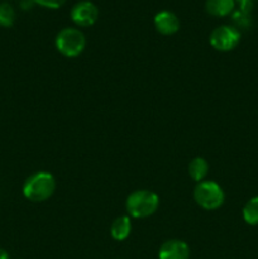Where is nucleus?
I'll list each match as a JSON object with an SVG mask.
<instances>
[{
	"mask_svg": "<svg viewBox=\"0 0 258 259\" xmlns=\"http://www.w3.org/2000/svg\"><path fill=\"white\" fill-rule=\"evenodd\" d=\"M56 190V180L48 172H35L25 180L23 195L32 202H43L50 199Z\"/></svg>",
	"mask_w": 258,
	"mask_h": 259,
	"instance_id": "f257e3e1",
	"label": "nucleus"
},
{
	"mask_svg": "<svg viewBox=\"0 0 258 259\" xmlns=\"http://www.w3.org/2000/svg\"><path fill=\"white\" fill-rule=\"evenodd\" d=\"M207 172H209V164H207L206 159L201 158V157H196V158H194L190 162L189 175L194 181H204Z\"/></svg>",
	"mask_w": 258,
	"mask_h": 259,
	"instance_id": "9b49d317",
	"label": "nucleus"
},
{
	"mask_svg": "<svg viewBox=\"0 0 258 259\" xmlns=\"http://www.w3.org/2000/svg\"><path fill=\"white\" fill-rule=\"evenodd\" d=\"M56 48L66 57H77L86 47V38L80 29L63 28L55 39Z\"/></svg>",
	"mask_w": 258,
	"mask_h": 259,
	"instance_id": "7ed1b4c3",
	"label": "nucleus"
},
{
	"mask_svg": "<svg viewBox=\"0 0 258 259\" xmlns=\"http://www.w3.org/2000/svg\"><path fill=\"white\" fill-rule=\"evenodd\" d=\"M235 2L239 3L240 10H242V12L250 14V10H252L253 3H254V0H235Z\"/></svg>",
	"mask_w": 258,
	"mask_h": 259,
	"instance_id": "dca6fc26",
	"label": "nucleus"
},
{
	"mask_svg": "<svg viewBox=\"0 0 258 259\" xmlns=\"http://www.w3.org/2000/svg\"><path fill=\"white\" fill-rule=\"evenodd\" d=\"M159 206L158 195L149 190H137L126 199V211L131 217L144 219L157 211Z\"/></svg>",
	"mask_w": 258,
	"mask_h": 259,
	"instance_id": "f03ea898",
	"label": "nucleus"
},
{
	"mask_svg": "<svg viewBox=\"0 0 258 259\" xmlns=\"http://www.w3.org/2000/svg\"><path fill=\"white\" fill-rule=\"evenodd\" d=\"M99 18V9L93 2L81 0L71 9V19L78 27H91Z\"/></svg>",
	"mask_w": 258,
	"mask_h": 259,
	"instance_id": "423d86ee",
	"label": "nucleus"
},
{
	"mask_svg": "<svg viewBox=\"0 0 258 259\" xmlns=\"http://www.w3.org/2000/svg\"><path fill=\"white\" fill-rule=\"evenodd\" d=\"M159 259H189L190 248L185 242L171 239L161 245L158 252Z\"/></svg>",
	"mask_w": 258,
	"mask_h": 259,
	"instance_id": "0eeeda50",
	"label": "nucleus"
},
{
	"mask_svg": "<svg viewBox=\"0 0 258 259\" xmlns=\"http://www.w3.org/2000/svg\"><path fill=\"white\" fill-rule=\"evenodd\" d=\"M32 2L43 8H48V9H58L65 4L66 0H32Z\"/></svg>",
	"mask_w": 258,
	"mask_h": 259,
	"instance_id": "4468645a",
	"label": "nucleus"
},
{
	"mask_svg": "<svg viewBox=\"0 0 258 259\" xmlns=\"http://www.w3.org/2000/svg\"><path fill=\"white\" fill-rule=\"evenodd\" d=\"M233 19L234 22L238 23V25H242V27H248L250 24V17L248 13L242 12V10H238V12L234 13L233 15Z\"/></svg>",
	"mask_w": 258,
	"mask_h": 259,
	"instance_id": "2eb2a0df",
	"label": "nucleus"
},
{
	"mask_svg": "<svg viewBox=\"0 0 258 259\" xmlns=\"http://www.w3.org/2000/svg\"><path fill=\"white\" fill-rule=\"evenodd\" d=\"M15 22V10L9 3H0V27L10 28Z\"/></svg>",
	"mask_w": 258,
	"mask_h": 259,
	"instance_id": "ddd939ff",
	"label": "nucleus"
},
{
	"mask_svg": "<svg viewBox=\"0 0 258 259\" xmlns=\"http://www.w3.org/2000/svg\"><path fill=\"white\" fill-rule=\"evenodd\" d=\"M240 40V33L237 28L230 25H220L210 34V45L220 52L234 50Z\"/></svg>",
	"mask_w": 258,
	"mask_h": 259,
	"instance_id": "39448f33",
	"label": "nucleus"
},
{
	"mask_svg": "<svg viewBox=\"0 0 258 259\" xmlns=\"http://www.w3.org/2000/svg\"><path fill=\"white\" fill-rule=\"evenodd\" d=\"M243 219L249 225H258V196L252 197L243 207Z\"/></svg>",
	"mask_w": 258,
	"mask_h": 259,
	"instance_id": "f8f14e48",
	"label": "nucleus"
},
{
	"mask_svg": "<svg viewBox=\"0 0 258 259\" xmlns=\"http://www.w3.org/2000/svg\"><path fill=\"white\" fill-rule=\"evenodd\" d=\"M0 259H10L9 254H8L7 250L2 249V248H0Z\"/></svg>",
	"mask_w": 258,
	"mask_h": 259,
	"instance_id": "f3484780",
	"label": "nucleus"
},
{
	"mask_svg": "<svg viewBox=\"0 0 258 259\" xmlns=\"http://www.w3.org/2000/svg\"><path fill=\"white\" fill-rule=\"evenodd\" d=\"M235 0H206L205 9L214 17H227L234 12Z\"/></svg>",
	"mask_w": 258,
	"mask_h": 259,
	"instance_id": "1a4fd4ad",
	"label": "nucleus"
},
{
	"mask_svg": "<svg viewBox=\"0 0 258 259\" xmlns=\"http://www.w3.org/2000/svg\"><path fill=\"white\" fill-rule=\"evenodd\" d=\"M194 199L205 210H217L224 204L225 195L220 185L215 181L197 182L194 190Z\"/></svg>",
	"mask_w": 258,
	"mask_h": 259,
	"instance_id": "20e7f679",
	"label": "nucleus"
},
{
	"mask_svg": "<svg viewBox=\"0 0 258 259\" xmlns=\"http://www.w3.org/2000/svg\"><path fill=\"white\" fill-rule=\"evenodd\" d=\"M132 232V222L129 219V217L126 215H123V217L116 218L113 222L110 228V234L111 237L114 238L118 242H121V240H125L126 238L129 237Z\"/></svg>",
	"mask_w": 258,
	"mask_h": 259,
	"instance_id": "9d476101",
	"label": "nucleus"
},
{
	"mask_svg": "<svg viewBox=\"0 0 258 259\" xmlns=\"http://www.w3.org/2000/svg\"><path fill=\"white\" fill-rule=\"evenodd\" d=\"M154 27L157 32L163 35H172L180 29V20L175 13L169 10H162L154 17Z\"/></svg>",
	"mask_w": 258,
	"mask_h": 259,
	"instance_id": "6e6552de",
	"label": "nucleus"
}]
</instances>
